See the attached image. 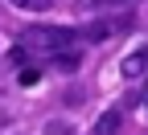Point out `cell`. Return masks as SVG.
<instances>
[{
  "instance_id": "cell-3",
  "label": "cell",
  "mask_w": 148,
  "mask_h": 135,
  "mask_svg": "<svg viewBox=\"0 0 148 135\" xmlns=\"http://www.w3.org/2000/svg\"><path fill=\"white\" fill-rule=\"evenodd\" d=\"M119 70L127 74V78H140V74L148 70V45H144V49H136V53H127V57H123V66H119Z\"/></svg>"
},
{
  "instance_id": "cell-7",
  "label": "cell",
  "mask_w": 148,
  "mask_h": 135,
  "mask_svg": "<svg viewBox=\"0 0 148 135\" xmlns=\"http://www.w3.org/2000/svg\"><path fill=\"white\" fill-rule=\"evenodd\" d=\"M37 78H41V70H33V66L21 70V86H37Z\"/></svg>"
},
{
  "instance_id": "cell-2",
  "label": "cell",
  "mask_w": 148,
  "mask_h": 135,
  "mask_svg": "<svg viewBox=\"0 0 148 135\" xmlns=\"http://www.w3.org/2000/svg\"><path fill=\"white\" fill-rule=\"evenodd\" d=\"M123 29H132V12H119V16H103V21H90L78 29V41H107Z\"/></svg>"
},
{
  "instance_id": "cell-5",
  "label": "cell",
  "mask_w": 148,
  "mask_h": 135,
  "mask_svg": "<svg viewBox=\"0 0 148 135\" xmlns=\"http://www.w3.org/2000/svg\"><path fill=\"white\" fill-rule=\"evenodd\" d=\"M78 62H82V57L70 53V49H53L49 53V66H58V70H78Z\"/></svg>"
},
{
  "instance_id": "cell-1",
  "label": "cell",
  "mask_w": 148,
  "mask_h": 135,
  "mask_svg": "<svg viewBox=\"0 0 148 135\" xmlns=\"http://www.w3.org/2000/svg\"><path fill=\"white\" fill-rule=\"evenodd\" d=\"M25 41L37 45V49H45V53H53V49H62L70 41H78V29H66V25H33V29H25Z\"/></svg>"
},
{
  "instance_id": "cell-6",
  "label": "cell",
  "mask_w": 148,
  "mask_h": 135,
  "mask_svg": "<svg viewBox=\"0 0 148 135\" xmlns=\"http://www.w3.org/2000/svg\"><path fill=\"white\" fill-rule=\"evenodd\" d=\"M12 8H25V12H45V8H53V0H12Z\"/></svg>"
},
{
  "instance_id": "cell-4",
  "label": "cell",
  "mask_w": 148,
  "mask_h": 135,
  "mask_svg": "<svg viewBox=\"0 0 148 135\" xmlns=\"http://www.w3.org/2000/svg\"><path fill=\"white\" fill-rule=\"evenodd\" d=\"M119 123H123V115L111 107V111H103V115H99V123H95V131H90V135H115V131H119Z\"/></svg>"
}]
</instances>
